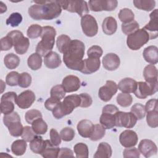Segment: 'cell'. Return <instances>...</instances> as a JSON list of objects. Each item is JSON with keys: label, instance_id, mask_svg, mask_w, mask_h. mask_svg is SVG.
Listing matches in <instances>:
<instances>
[{"label": "cell", "instance_id": "cell-1", "mask_svg": "<svg viewBox=\"0 0 158 158\" xmlns=\"http://www.w3.org/2000/svg\"><path fill=\"white\" fill-rule=\"evenodd\" d=\"M28 9L29 15L34 20H52L58 17L62 8L58 1H35Z\"/></svg>", "mask_w": 158, "mask_h": 158}, {"label": "cell", "instance_id": "cell-2", "mask_svg": "<svg viewBox=\"0 0 158 158\" xmlns=\"http://www.w3.org/2000/svg\"><path fill=\"white\" fill-rule=\"evenodd\" d=\"M84 43L78 40H72L66 51L63 53V60L67 67L73 70L80 71L83 67L85 54Z\"/></svg>", "mask_w": 158, "mask_h": 158}, {"label": "cell", "instance_id": "cell-3", "mask_svg": "<svg viewBox=\"0 0 158 158\" xmlns=\"http://www.w3.org/2000/svg\"><path fill=\"white\" fill-rule=\"evenodd\" d=\"M56 30L51 26H44L42 27V33L40 36L41 40L36 47V52L41 56H45L52 51L54 45Z\"/></svg>", "mask_w": 158, "mask_h": 158}, {"label": "cell", "instance_id": "cell-4", "mask_svg": "<svg viewBox=\"0 0 158 158\" xmlns=\"http://www.w3.org/2000/svg\"><path fill=\"white\" fill-rule=\"evenodd\" d=\"M81 99L79 95L71 94L66 96L52 111L53 116L60 119L65 115L71 114L73 110L80 106Z\"/></svg>", "mask_w": 158, "mask_h": 158}, {"label": "cell", "instance_id": "cell-5", "mask_svg": "<svg viewBox=\"0 0 158 158\" xmlns=\"http://www.w3.org/2000/svg\"><path fill=\"white\" fill-rule=\"evenodd\" d=\"M149 40V35L148 31L144 28H141L127 36V44L130 49L136 51L139 49Z\"/></svg>", "mask_w": 158, "mask_h": 158}, {"label": "cell", "instance_id": "cell-6", "mask_svg": "<svg viewBox=\"0 0 158 158\" xmlns=\"http://www.w3.org/2000/svg\"><path fill=\"white\" fill-rule=\"evenodd\" d=\"M118 111V107L113 104H107L102 108L99 122L105 129H111L115 126V114Z\"/></svg>", "mask_w": 158, "mask_h": 158}, {"label": "cell", "instance_id": "cell-7", "mask_svg": "<svg viewBox=\"0 0 158 158\" xmlns=\"http://www.w3.org/2000/svg\"><path fill=\"white\" fill-rule=\"evenodd\" d=\"M58 1L61 8L70 12L77 13L81 17L89 12L88 5L85 1L69 0Z\"/></svg>", "mask_w": 158, "mask_h": 158}, {"label": "cell", "instance_id": "cell-8", "mask_svg": "<svg viewBox=\"0 0 158 158\" xmlns=\"http://www.w3.org/2000/svg\"><path fill=\"white\" fill-rule=\"evenodd\" d=\"M12 39L14 50L19 54H24L27 52L30 46V41L25 37L23 33L19 30H14L9 32L7 35Z\"/></svg>", "mask_w": 158, "mask_h": 158}, {"label": "cell", "instance_id": "cell-9", "mask_svg": "<svg viewBox=\"0 0 158 158\" xmlns=\"http://www.w3.org/2000/svg\"><path fill=\"white\" fill-rule=\"evenodd\" d=\"M158 89V82L148 83L146 81L137 82L136 88L133 93L136 98L145 99L148 96L155 94Z\"/></svg>", "mask_w": 158, "mask_h": 158}, {"label": "cell", "instance_id": "cell-10", "mask_svg": "<svg viewBox=\"0 0 158 158\" xmlns=\"http://www.w3.org/2000/svg\"><path fill=\"white\" fill-rule=\"evenodd\" d=\"M81 26L83 33L88 37H93L98 33V26L96 20L89 14L81 17Z\"/></svg>", "mask_w": 158, "mask_h": 158}, {"label": "cell", "instance_id": "cell-11", "mask_svg": "<svg viewBox=\"0 0 158 158\" xmlns=\"http://www.w3.org/2000/svg\"><path fill=\"white\" fill-rule=\"evenodd\" d=\"M17 98V94L13 91L4 94L1 98L0 107L1 113L4 115H6L13 112Z\"/></svg>", "mask_w": 158, "mask_h": 158}, {"label": "cell", "instance_id": "cell-12", "mask_svg": "<svg viewBox=\"0 0 158 158\" xmlns=\"http://www.w3.org/2000/svg\"><path fill=\"white\" fill-rule=\"evenodd\" d=\"M136 117L131 112H126L118 110L115 114L116 127L131 128L136 125Z\"/></svg>", "mask_w": 158, "mask_h": 158}, {"label": "cell", "instance_id": "cell-13", "mask_svg": "<svg viewBox=\"0 0 158 158\" xmlns=\"http://www.w3.org/2000/svg\"><path fill=\"white\" fill-rule=\"evenodd\" d=\"M117 85L115 81L107 80L106 84L99 88L98 96L102 101L107 102L112 99V96L117 93Z\"/></svg>", "mask_w": 158, "mask_h": 158}, {"label": "cell", "instance_id": "cell-14", "mask_svg": "<svg viewBox=\"0 0 158 158\" xmlns=\"http://www.w3.org/2000/svg\"><path fill=\"white\" fill-rule=\"evenodd\" d=\"M36 96L35 93L29 89L22 92L17 98L16 104L22 109H28L35 102Z\"/></svg>", "mask_w": 158, "mask_h": 158}, {"label": "cell", "instance_id": "cell-15", "mask_svg": "<svg viewBox=\"0 0 158 158\" xmlns=\"http://www.w3.org/2000/svg\"><path fill=\"white\" fill-rule=\"evenodd\" d=\"M138 139L136 133L131 130H126L122 131L119 136L120 143L125 148L134 147L136 145Z\"/></svg>", "mask_w": 158, "mask_h": 158}, {"label": "cell", "instance_id": "cell-16", "mask_svg": "<svg viewBox=\"0 0 158 158\" xmlns=\"http://www.w3.org/2000/svg\"><path fill=\"white\" fill-rule=\"evenodd\" d=\"M139 152L145 157H149L156 155L157 152L156 144L151 140L148 139H142L138 145Z\"/></svg>", "mask_w": 158, "mask_h": 158}, {"label": "cell", "instance_id": "cell-17", "mask_svg": "<svg viewBox=\"0 0 158 158\" xmlns=\"http://www.w3.org/2000/svg\"><path fill=\"white\" fill-rule=\"evenodd\" d=\"M150 20L143 28H144L149 35L150 39L156 38L158 36V18L157 9H154L149 15Z\"/></svg>", "mask_w": 158, "mask_h": 158}, {"label": "cell", "instance_id": "cell-18", "mask_svg": "<svg viewBox=\"0 0 158 158\" xmlns=\"http://www.w3.org/2000/svg\"><path fill=\"white\" fill-rule=\"evenodd\" d=\"M62 86L65 93L75 92L80 87V80L78 77L69 75L64 78Z\"/></svg>", "mask_w": 158, "mask_h": 158}, {"label": "cell", "instance_id": "cell-19", "mask_svg": "<svg viewBox=\"0 0 158 158\" xmlns=\"http://www.w3.org/2000/svg\"><path fill=\"white\" fill-rule=\"evenodd\" d=\"M101 65L99 59L87 58L83 61V67L80 72L84 74H91L98 71Z\"/></svg>", "mask_w": 158, "mask_h": 158}, {"label": "cell", "instance_id": "cell-20", "mask_svg": "<svg viewBox=\"0 0 158 158\" xmlns=\"http://www.w3.org/2000/svg\"><path fill=\"white\" fill-rule=\"evenodd\" d=\"M120 58L115 53H108L102 59L103 67L109 71L117 69L120 66Z\"/></svg>", "mask_w": 158, "mask_h": 158}, {"label": "cell", "instance_id": "cell-21", "mask_svg": "<svg viewBox=\"0 0 158 158\" xmlns=\"http://www.w3.org/2000/svg\"><path fill=\"white\" fill-rule=\"evenodd\" d=\"M77 128L78 132L81 136L89 138L94 130V125L90 120L84 119L78 123Z\"/></svg>", "mask_w": 158, "mask_h": 158}, {"label": "cell", "instance_id": "cell-22", "mask_svg": "<svg viewBox=\"0 0 158 158\" xmlns=\"http://www.w3.org/2000/svg\"><path fill=\"white\" fill-rule=\"evenodd\" d=\"M137 86V81L131 78H125L121 80L118 85V89L123 93H134Z\"/></svg>", "mask_w": 158, "mask_h": 158}, {"label": "cell", "instance_id": "cell-23", "mask_svg": "<svg viewBox=\"0 0 158 158\" xmlns=\"http://www.w3.org/2000/svg\"><path fill=\"white\" fill-rule=\"evenodd\" d=\"M60 148L54 146L51 141L46 139L44 142V147L41 155L44 158L58 157Z\"/></svg>", "mask_w": 158, "mask_h": 158}, {"label": "cell", "instance_id": "cell-24", "mask_svg": "<svg viewBox=\"0 0 158 158\" xmlns=\"http://www.w3.org/2000/svg\"><path fill=\"white\" fill-rule=\"evenodd\" d=\"M60 56L56 52L51 51L44 57V63L46 67L54 69L59 67L61 64Z\"/></svg>", "mask_w": 158, "mask_h": 158}, {"label": "cell", "instance_id": "cell-25", "mask_svg": "<svg viewBox=\"0 0 158 158\" xmlns=\"http://www.w3.org/2000/svg\"><path fill=\"white\" fill-rule=\"evenodd\" d=\"M144 60L152 64H156L158 62V49L156 46H149L146 48L143 52Z\"/></svg>", "mask_w": 158, "mask_h": 158}, {"label": "cell", "instance_id": "cell-26", "mask_svg": "<svg viewBox=\"0 0 158 158\" xmlns=\"http://www.w3.org/2000/svg\"><path fill=\"white\" fill-rule=\"evenodd\" d=\"M102 28L103 32L107 35H112L115 33L117 29V23L115 18L107 17L102 22Z\"/></svg>", "mask_w": 158, "mask_h": 158}, {"label": "cell", "instance_id": "cell-27", "mask_svg": "<svg viewBox=\"0 0 158 158\" xmlns=\"http://www.w3.org/2000/svg\"><path fill=\"white\" fill-rule=\"evenodd\" d=\"M112 153L110 146L105 142L99 143L98 149L93 157L94 158H109L111 157Z\"/></svg>", "mask_w": 158, "mask_h": 158}, {"label": "cell", "instance_id": "cell-28", "mask_svg": "<svg viewBox=\"0 0 158 158\" xmlns=\"http://www.w3.org/2000/svg\"><path fill=\"white\" fill-rule=\"evenodd\" d=\"M143 77L148 83L157 82V68L152 64L146 65L143 70Z\"/></svg>", "mask_w": 158, "mask_h": 158}, {"label": "cell", "instance_id": "cell-29", "mask_svg": "<svg viewBox=\"0 0 158 158\" xmlns=\"http://www.w3.org/2000/svg\"><path fill=\"white\" fill-rule=\"evenodd\" d=\"M27 141L24 139H17L14 141L11 145V151L14 154L19 156H22L27 149Z\"/></svg>", "mask_w": 158, "mask_h": 158}, {"label": "cell", "instance_id": "cell-30", "mask_svg": "<svg viewBox=\"0 0 158 158\" xmlns=\"http://www.w3.org/2000/svg\"><path fill=\"white\" fill-rule=\"evenodd\" d=\"M27 64L30 69L33 70H37L40 69L42 65L41 56L37 52L33 53L28 57Z\"/></svg>", "mask_w": 158, "mask_h": 158}, {"label": "cell", "instance_id": "cell-31", "mask_svg": "<svg viewBox=\"0 0 158 158\" xmlns=\"http://www.w3.org/2000/svg\"><path fill=\"white\" fill-rule=\"evenodd\" d=\"M4 63L7 69H14L19 66L20 64V59L16 54L14 53H9L5 56Z\"/></svg>", "mask_w": 158, "mask_h": 158}, {"label": "cell", "instance_id": "cell-32", "mask_svg": "<svg viewBox=\"0 0 158 158\" xmlns=\"http://www.w3.org/2000/svg\"><path fill=\"white\" fill-rule=\"evenodd\" d=\"M31 127L36 135H44L48 130V125L42 118L34 120L31 123Z\"/></svg>", "mask_w": 158, "mask_h": 158}, {"label": "cell", "instance_id": "cell-33", "mask_svg": "<svg viewBox=\"0 0 158 158\" xmlns=\"http://www.w3.org/2000/svg\"><path fill=\"white\" fill-rule=\"evenodd\" d=\"M133 2L136 8L145 11L152 10L156 6L154 0H134Z\"/></svg>", "mask_w": 158, "mask_h": 158}, {"label": "cell", "instance_id": "cell-34", "mask_svg": "<svg viewBox=\"0 0 158 158\" xmlns=\"http://www.w3.org/2000/svg\"><path fill=\"white\" fill-rule=\"evenodd\" d=\"M71 41L70 38L66 35H59L56 40V46L59 52L64 53L69 46Z\"/></svg>", "mask_w": 158, "mask_h": 158}, {"label": "cell", "instance_id": "cell-35", "mask_svg": "<svg viewBox=\"0 0 158 158\" xmlns=\"http://www.w3.org/2000/svg\"><path fill=\"white\" fill-rule=\"evenodd\" d=\"M44 141L40 136H36L33 140L30 141V148L32 152L35 154H40L42 152L44 147Z\"/></svg>", "mask_w": 158, "mask_h": 158}, {"label": "cell", "instance_id": "cell-36", "mask_svg": "<svg viewBox=\"0 0 158 158\" xmlns=\"http://www.w3.org/2000/svg\"><path fill=\"white\" fill-rule=\"evenodd\" d=\"M118 17L120 20L123 23L130 22L134 20V19H135L134 13L131 9L128 8L122 9L118 14Z\"/></svg>", "mask_w": 158, "mask_h": 158}, {"label": "cell", "instance_id": "cell-37", "mask_svg": "<svg viewBox=\"0 0 158 158\" xmlns=\"http://www.w3.org/2000/svg\"><path fill=\"white\" fill-rule=\"evenodd\" d=\"M74 152L76 154V157L78 158H87L88 157L89 151L86 144L83 143H77L74 147Z\"/></svg>", "mask_w": 158, "mask_h": 158}, {"label": "cell", "instance_id": "cell-38", "mask_svg": "<svg viewBox=\"0 0 158 158\" xmlns=\"http://www.w3.org/2000/svg\"><path fill=\"white\" fill-rule=\"evenodd\" d=\"M139 29V24L135 20H133L130 22L122 24V31L125 35L127 36L135 33Z\"/></svg>", "mask_w": 158, "mask_h": 158}, {"label": "cell", "instance_id": "cell-39", "mask_svg": "<svg viewBox=\"0 0 158 158\" xmlns=\"http://www.w3.org/2000/svg\"><path fill=\"white\" fill-rule=\"evenodd\" d=\"M10 135L14 137H18L22 135L23 127L20 121H17L11 123L7 127Z\"/></svg>", "mask_w": 158, "mask_h": 158}, {"label": "cell", "instance_id": "cell-40", "mask_svg": "<svg viewBox=\"0 0 158 158\" xmlns=\"http://www.w3.org/2000/svg\"><path fill=\"white\" fill-rule=\"evenodd\" d=\"M117 102L121 107H127L131 104L133 98L130 94L121 93L117 96Z\"/></svg>", "mask_w": 158, "mask_h": 158}, {"label": "cell", "instance_id": "cell-41", "mask_svg": "<svg viewBox=\"0 0 158 158\" xmlns=\"http://www.w3.org/2000/svg\"><path fill=\"white\" fill-rule=\"evenodd\" d=\"M131 112L134 114L137 120H141L146 115L145 107L140 103L135 104L131 108Z\"/></svg>", "mask_w": 158, "mask_h": 158}, {"label": "cell", "instance_id": "cell-42", "mask_svg": "<svg viewBox=\"0 0 158 158\" xmlns=\"http://www.w3.org/2000/svg\"><path fill=\"white\" fill-rule=\"evenodd\" d=\"M106 134V129L99 124L94 125V130L91 134L89 139L92 141H96L102 139Z\"/></svg>", "mask_w": 158, "mask_h": 158}, {"label": "cell", "instance_id": "cell-43", "mask_svg": "<svg viewBox=\"0 0 158 158\" xmlns=\"http://www.w3.org/2000/svg\"><path fill=\"white\" fill-rule=\"evenodd\" d=\"M42 33V27L38 24L31 25L27 29V34L28 38L31 39L37 38L41 36Z\"/></svg>", "mask_w": 158, "mask_h": 158}, {"label": "cell", "instance_id": "cell-44", "mask_svg": "<svg viewBox=\"0 0 158 158\" xmlns=\"http://www.w3.org/2000/svg\"><path fill=\"white\" fill-rule=\"evenodd\" d=\"M146 122L148 125L152 128L158 127V110L147 112Z\"/></svg>", "mask_w": 158, "mask_h": 158}, {"label": "cell", "instance_id": "cell-45", "mask_svg": "<svg viewBox=\"0 0 158 158\" xmlns=\"http://www.w3.org/2000/svg\"><path fill=\"white\" fill-rule=\"evenodd\" d=\"M22 21V16L20 13L14 12L6 20V24L10 25L12 27L19 26Z\"/></svg>", "mask_w": 158, "mask_h": 158}, {"label": "cell", "instance_id": "cell-46", "mask_svg": "<svg viewBox=\"0 0 158 158\" xmlns=\"http://www.w3.org/2000/svg\"><path fill=\"white\" fill-rule=\"evenodd\" d=\"M50 94H51V97L54 98L60 101L64 98L65 95V92L62 85H57L51 88L50 91Z\"/></svg>", "mask_w": 158, "mask_h": 158}, {"label": "cell", "instance_id": "cell-47", "mask_svg": "<svg viewBox=\"0 0 158 158\" xmlns=\"http://www.w3.org/2000/svg\"><path fill=\"white\" fill-rule=\"evenodd\" d=\"M26 122L29 123L31 124L34 120L37 118H42L41 112L36 109H31L28 110L25 115Z\"/></svg>", "mask_w": 158, "mask_h": 158}, {"label": "cell", "instance_id": "cell-48", "mask_svg": "<svg viewBox=\"0 0 158 158\" xmlns=\"http://www.w3.org/2000/svg\"><path fill=\"white\" fill-rule=\"evenodd\" d=\"M31 83V77L27 72H23L20 74L18 85L23 88H28Z\"/></svg>", "mask_w": 158, "mask_h": 158}, {"label": "cell", "instance_id": "cell-49", "mask_svg": "<svg viewBox=\"0 0 158 158\" xmlns=\"http://www.w3.org/2000/svg\"><path fill=\"white\" fill-rule=\"evenodd\" d=\"M36 134L33 131L32 127L30 126H25L23 127L21 136L22 138L27 142H30L36 136Z\"/></svg>", "mask_w": 158, "mask_h": 158}, {"label": "cell", "instance_id": "cell-50", "mask_svg": "<svg viewBox=\"0 0 158 158\" xmlns=\"http://www.w3.org/2000/svg\"><path fill=\"white\" fill-rule=\"evenodd\" d=\"M61 139L64 141H70L75 136V131L70 127H65L61 130L60 132Z\"/></svg>", "mask_w": 158, "mask_h": 158}, {"label": "cell", "instance_id": "cell-51", "mask_svg": "<svg viewBox=\"0 0 158 158\" xmlns=\"http://www.w3.org/2000/svg\"><path fill=\"white\" fill-rule=\"evenodd\" d=\"M20 74L17 72H10L9 73L6 77V83L11 86H17L19 84V79Z\"/></svg>", "mask_w": 158, "mask_h": 158}, {"label": "cell", "instance_id": "cell-52", "mask_svg": "<svg viewBox=\"0 0 158 158\" xmlns=\"http://www.w3.org/2000/svg\"><path fill=\"white\" fill-rule=\"evenodd\" d=\"M102 49L100 46L94 45L88 49L87 55L89 58L99 59L102 54Z\"/></svg>", "mask_w": 158, "mask_h": 158}, {"label": "cell", "instance_id": "cell-53", "mask_svg": "<svg viewBox=\"0 0 158 158\" xmlns=\"http://www.w3.org/2000/svg\"><path fill=\"white\" fill-rule=\"evenodd\" d=\"M20 121V117L17 112H13L10 114L4 115L3 117V122L7 127L12 122Z\"/></svg>", "mask_w": 158, "mask_h": 158}, {"label": "cell", "instance_id": "cell-54", "mask_svg": "<svg viewBox=\"0 0 158 158\" xmlns=\"http://www.w3.org/2000/svg\"><path fill=\"white\" fill-rule=\"evenodd\" d=\"M118 2L115 0H101V7L102 10L112 11L117 6Z\"/></svg>", "mask_w": 158, "mask_h": 158}, {"label": "cell", "instance_id": "cell-55", "mask_svg": "<svg viewBox=\"0 0 158 158\" xmlns=\"http://www.w3.org/2000/svg\"><path fill=\"white\" fill-rule=\"evenodd\" d=\"M123 156L125 158H138L140 156V152H139L138 149L135 148H126L123 152Z\"/></svg>", "mask_w": 158, "mask_h": 158}, {"label": "cell", "instance_id": "cell-56", "mask_svg": "<svg viewBox=\"0 0 158 158\" xmlns=\"http://www.w3.org/2000/svg\"><path fill=\"white\" fill-rule=\"evenodd\" d=\"M14 46L13 41L10 37L9 36H6L1 39V50L3 51H8L10 49Z\"/></svg>", "mask_w": 158, "mask_h": 158}, {"label": "cell", "instance_id": "cell-57", "mask_svg": "<svg viewBox=\"0 0 158 158\" xmlns=\"http://www.w3.org/2000/svg\"><path fill=\"white\" fill-rule=\"evenodd\" d=\"M80 99H81V103L80 107H89L93 102V100L91 97L87 93H81L79 94Z\"/></svg>", "mask_w": 158, "mask_h": 158}, {"label": "cell", "instance_id": "cell-58", "mask_svg": "<svg viewBox=\"0 0 158 158\" xmlns=\"http://www.w3.org/2000/svg\"><path fill=\"white\" fill-rule=\"evenodd\" d=\"M60 102V101L54 98H48L44 102V107L46 109L50 111H53L57 106Z\"/></svg>", "mask_w": 158, "mask_h": 158}, {"label": "cell", "instance_id": "cell-59", "mask_svg": "<svg viewBox=\"0 0 158 158\" xmlns=\"http://www.w3.org/2000/svg\"><path fill=\"white\" fill-rule=\"evenodd\" d=\"M50 141L54 146H59L61 143V137L56 130L52 128L50 130Z\"/></svg>", "mask_w": 158, "mask_h": 158}, {"label": "cell", "instance_id": "cell-60", "mask_svg": "<svg viewBox=\"0 0 158 158\" xmlns=\"http://www.w3.org/2000/svg\"><path fill=\"white\" fill-rule=\"evenodd\" d=\"M145 107V110L146 112L158 110L157 106V100L156 99H151L147 101Z\"/></svg>", "mask_w": 158, "mask_h": 158}, {"label": "cell", "instance_id": "cell-61", "mask_svg": "<svg viewBox=\"0 0 158 158\" xmlns=\"http://www.w3.org/2000/svg\"><path fill=\"white\" fill-rule=\"evenodd\" d=\"M73 156V151L67 148H62L59 150L58 157H68Z\"/></svg>", "mask_w": 158, "mask_h": 158}, {"label": "cell", "instance_id": "cell-62", "mask_svg": "<svg viewBox=\"0 0 158 158\" xmlns=\"http://www.w3.org/2000/svg\"><path fill=\"white\" fill-rule=\"evenodd\" d=\"M1 6H0V9H1V13H3L4 12L6 11L7 10V7L6 6V4H4L2 1H1Z\"/></svg>", "mask_w": 158, "mask_h": 158}]
</instances>
